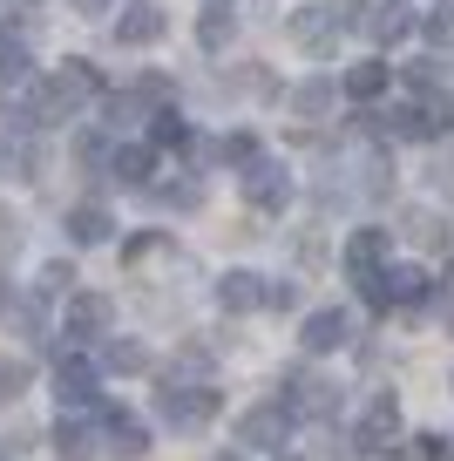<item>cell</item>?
Instances as JSON below:
<instances>
[{"label": "cell", "instance_id": "24", "mask_svg": "<svg viewBox=\"0 0 454 461\" xmlns=\"http://www.w3.org/2000/svg\"><path fill=\"white\" fill-rule=\"evenodd\" d=\"M28 387H34V366L14 360V353H0V407H14Z\"/></svg>", "mask_w": 454, "mask_h": 461}, {"label": "cell", "instance_id": "7", "mask_svg": "<svg viewBox=\"0 0 454 461\" xmlns=\"http://www.w3.org/2000/svg\"><path fill=\"white\" fill-rule=\"evenodd\" d=\"M394 441H400V401L380 393V401L359 414V428H353V455H386Z\"/></svg>", "mask_w": 454, "mask_h": 461}, {"label": "cell", "instance_id": "2", "mask_svg": "<svg viewBox=\"0 0 454 461\" xmlns=\"http://www.w3.org/2000/svg\"><path fill=\"white\" fill-rule=\"evenodd\" d=\"M285 34H292V48H305V55H340V34H346V14L340 7H326V0H313V7H298V14H285Z\"/></svg>", "mask_w": 454, "mask_h": 461}, {"label": "cell", "instance_id": "29", "mask_svg": "<svg viewBox=\"0 0 454 461\" xmlns=\"http://www.w3.org/2000/svg\"><path fill=\"white\" fill-rule=\"evenodd\" d=\"M217 163H231V170H251V163H258V143H251L244 130H231L224 143H217Z\"/></svg>", "mask_w": 454, "mask_h": 461}, {"label": "cell", "instance_id": "17", "mask_svg": "<svg viewBox=\"0 0 454 461\" xmlns=\"http://www.w3.org/2000/svg\"><path fill=\"white\" fill-rule=\"evenodd\" d=\"M400 238H407V245H421V251H448V224H440L434 211H421V203H407V211H400Z\"/></svg>", "mask_w": 454, "mask_h": 461}, {"label": "cell", "instance_id": "36", "mask_svg": "<svg viewBox=\"0 0 454 461\" xmlns=\"http://www.w3.org/2000/svg\"><path fill=\"white\" fill-rule=\"evenodd\" d=\"M150 251H157V230H142V238H129V245H123V258H150Z\"/></svg>", "mask_w": 454, "mask_h": 461}, {"label": "cell", "instance_id": "12", "mask_svg": "<svg viewBox=\"0 0 454 461\" xmlns=\"http://www.w3.org/2000/svg\"><path fill=\"white\" fill-rule=\"evenodd\" d=\"M244 197H251L258 211H285V197H292V170H285V163H265V157H258L251 170H244Z\"/></svg>", "mask_w": 454, "mask_h": 461}, {"label": "cell", "instance_id": "16", "mask_svg": "<svg viewBox=\"0 0 454 461\" xmlns=\"http://www.w3.org/2000/svg\"><path fill=\"white\" fill-rule=\"evenodd\" d=\"M109 230H115V217L102 211L95 197H88V203H75V211H68V245H109Z\"/></svg>", "mask_w": 454, "mask_h": 461}, {"label": "cell", "instance_id": "20", "mask_svg": "<svg viewBox=\"0 0 454 461\" xmlns=\"http://www.w3.org/2000/svg\"><path fill=\"white\" fill-rule=\"evenodd\" d=\"M55 455H61V461H88V455H95V420L61 414V420H55Z\"/></svg>", "mask_w": 454, "mask_h": 461}, {"label": "cell", "instance_id": "34", "mask_svg": "<svg viewBox=\"0 0 454 461\" xmlns=\"http://www.w3.org/2000/svg\"><path fill=\"white\" fill-rule=\"evenodd\" d=\"M102 115H109V130H123L129 115H136V102H129V95H109V102H102Z\"/></svg>", "mask_w": 454, "mask_h": 461}, {"label": "cell", "instance_id": "40", "mask_svg": "<svg viewBox=\"0 0 454 461\" xmlns=\"http://www.w3.org/2000/svg\"><path fill=\"white\" fill-rule=\"evenodd\" d=\"M278 461H298V455H278Z\"/></svg>", "mask_w": 454, "mask_h": 461}, {"label": "cell", "instance_id": "6", "mask_svg": "<svg viewBox=\"0 0 454 461\" xmlns=\"http://www.w3.org/2000/svg\"><path fill=\"white\" fill-rule=\"evenodd\" d=\"M386 251H394V230H380V224H359L353 238H346L340 265H346V278H353V285H367V278L386 265Z\"/></svg>", "mask_w": 454, "mask_h": 461}, {"label": "cell", "instance_id": "27", "mask_svg": "<svg viewBox=\"0 0 454 461\" xmlns=\"http://www.w3.org/2000/svg\"><path fill=\"white\" fill-rule=\"evenodd\" d=\"M102 366H109V374H142L150 353H142L136 339H109V346H102Z\"/></svg>", "mask_w": 454, "mask_h": 461}, {"label": "cell", "instance_id": "9", "mask_svg": "<svg viewBox=\"0 0 454 461\" xmlns=\"http://www.w3.org/2000/svg\"><path fill=\"white\" fill-rule=\"evenodd\" d=\"M285 434H292V414H285L278 401L238 414V447H285Z\"/></svg>", "mask_w": 454, "mask_h": 461}, {"label": "cell", "instance_id": "10", "mask_svg": "<svg viewBox=\"0 0 454 461\" xmlns=\"http://www.w3.org/2000/svg\"><path fill=\"white\" fill-rule=\"evenodd\" d=\"M55 401H61V414L95 407V366L75 360V353H61V366H55Z\"/></svg>", "mask_w": 454, "mask_h": 461}, {"label": "cell", "instance_id": "39", "mask_svg": "<svg viewBox=\"0 0 454 461\" xmlns=\"http://www.w3.org/2000/svg\"><path fill=\"white\" fill-rule=\"evenodd\" d=\"M217 461H244V455H217Z\"/></svg>", "mask_w": 454, "mask_h": 461}, {"label": "cell", "instance_id": "18", "mask_svg": "<svg viewBox=\"0 0 454 461\" xmlns=\"http://www.w3.org/2000/svg\"><path fill=\"white\" fill-rule=\"evenodd\" d=\"M332 102H340V82H332V75H313V82L292 88V115H298V122H319Z\"/></svg>", "mask_w": 454, "mask_h": 461}, {"label": "cell", "instance_id": "22", "mask_svg": "<svg viewBox=\"0 0 454 461\" xmlns=\"http://www.w3.org/2000/svg\"><path fill=\"white\" fill-rule=\"evenodd\" d=\"M0 319H7V332H21V339H41V332H48L41 299H34V292H28V299H7V305H0Z\"/></svg>", "mask_w": 454, "mask_h": 461}, {"label": "cell", "instance_id": "15", "mask_svg": "<svg viewBox=\"0 0 454 461\" xmlns=\"http://www.w3.org/2000/svg\"><path fill=\"white\" fill-rule=\"evenodd\" d=\"M217 305H224V312H258V305H265V278L258 272H224L217 278Z\"/></svg>", "mask_w": 454, "mask_h": 461}, {"label": "cell", "instance_id": "14", "mask_svg": "<svg viewBox=\"0 0 454 461\" xmlns=\"http://www.w3.org/2000/svg\"><path fill=\"white\" fill-rule=\"evenodd\" d=\"M163 34H170V21H163L157 7H142V0L129 7L123 21H115V41H123V48H157Z\"/></svg>", "mask_w": 454, "mask_h": 461}, {"label": "cell", "instance_id": "1", "mask_svg": "<svg viewBox=\"0 0 454 461\" xmlns=\"http://www.w3.org/2000/svg\"><path fill=\"white\" fill-rule=\"evenodd\" d=\"M88 95H102V75L95 61H61L48 82H34V102H41V122H75Z\"/></svg>", "mask_w": 454, "mask_h": 461}, {"label": "cell", "instance_id": "3", "mask_svg": "<svg viewBox=\"0 0 454 461\" xmlns=\"http://www.w3.org/2000/svg\"><path fill=\"white\" fill-rule=\"evenodd\" d=\"M278 407H285L292 420H326L332 407H340V387H332V380H319V374H305V366H285Z\"/></svg>", "mask_w": 454, "mask_h": 461}, {"label": "cell", "instance_id": "4", "mask_svg": "<svg viewBox=\"0 0 454 461\" xmlns=\"http://www.w3.org/2000/svg\"><path fill=\"white\" fill-rule=\"evenodd\" d=\"M157 414H163V428L197 434V428H211V420H217V387H170V380H163Z\"/></svg>", "mask_w": 454, "mask_h": 461}, {"label": "cell", "instance_id": "23", "mask_svg": "<svg viewBox=\"0 0 454 461\" xmlns=\"http://www.w3.org/2000/svg\"><path fill=\"white\" fill-rule=\"evenodd\" d=\"M109 170L123 176V184H150V170H157V149H150V143H123Z\"/></svg>", "mask_w": 454, "mask_h": 461}, {"label": "cell", "instance_id": "21", "mask_svg": "<svg viewBox=\"0 0 454 461\" xmlns=\"http://www.w3.org/2000/svg\"><path fill=\"white\" fill-rule=\"evenodd\" d=\"M386 82H394V68H386V61H353L340 88H346L353 102H380V95H386Z\"/></svg>", "mask_w": 454, "mask_h": 461}, {"label": "cell", "instance_id": "35", "mask_svg": "<svg viewBox=\"0 0 454 461\" xmlns=\"http://www.w3.org/2000/svg\"><path fill=\"white\" fill-rule=\"evenodd\" d=\"M427 305H434V319L454 332V299H448V292H427Z\"/></svg>", "mask_w": 454, "mask_h": 461}, {"label": "cell", "instance_id": "33", "mask_svg": "<svg viewBox=\"0 0 454 461\" xmlns=\"http://www.w3.org/2000/svg\"><path fill=\"white\" fill-rule=\"evenodd\" d=\"M265 305H271V312H285V305H298V285H285V278H265Z\"/></svg>", "mask_w": 454, "mask_h": 461}, {"label": "cell", "instance_id": "38", "mask_svg": "<svg viewBox=\"0 0 454 461\" xmlns=\"http://www.w3.org/2000/svg\"><path fill=\"white\" fill-rule=\"evenodd\" d=\"M0 305H7V278H0Z\"/></svg>", "mask_w": 454, "mask_h": 461}, {"label": "cell", "instance_id": "32", "mask_svg": "<svg viewBox=\"0 0 454 461\" xmlns=\"http://www.w3.org/2000/svg\"><path fill=\"white\" fill-rule=\"evenodd\" d=\"M427 136H454V95H440V88H434V102H427Z\"/></svg>", "mask_w": 454, "mask_h": 461}, {"label": "cell", "instance_id": "30", "mask_svg": "<svg viewBox=\"0 0 454 461\" xmlns=\"http://www.w3.org/2000/svg\"><path fill=\"white\" fill-rule=\"evenodd\" d=\"M400 82H407V88H427V95H434V88H440V61H434V55H413L407 68H400Z\"/></svg>", "mask_w": 454, "mask_h": 461}, {"label": "cell", "instance_id": "25", "mask_svg": "<svg viewBox=\"0 0 454 461\" xmlns=\"http://www.w3.org/2000/svg\"><path fill=\"white\" fill-rule=\"evenodd\" d=\"M190 143V122L177 109H163V115H150V149H184Z\"/></svg>", "mask_w": 454, "mask_h": 461}, {"label": "cell", "instance_id": "28", "mask_svg": "<svg viewBox=\"0 0 454 461\" xmlns=\"http://www.w3.org/2000/svg\"><path fill=\"white\" fill-rule=\"evenodd\" d=\"M157 203L163 211H204V184H190V176L184 184H157Z\"/></svg>", "mask_w": 454, "mask_h": 461}, {"label": "cell", "instance_id": "26", "mask_svg": "<svg viewBox=\"0 0 454 461\" xmlns=\"http://www.w3.org/2000/svg\"><path fill=\"white\" fill-rule=\"evenodd\" d=\"M0 82H7V88H28L34 82V55L21 41H0Z\"/></svg>", "mask_w": 454, "mask_h": 461}, {"label": "cell", "instance_id": "5", "mask_svg": "<svg viewBox=\"0 0 454 461\" xmlns=\"http://www.w3.org/2000/svg\"><path fill=\"white\" fill-rule=\"evenodd\" d=\"M109 299L102 292H68V312H61V339H68V353H82V346L109 339Z\"/></svg>", "mask_w": 454, "mask_h": 461}, {"label": "cell", "instance_id": "31", "mask_svg": "<svg viewBox=\"0 0 454 461\" xmlns=\"http://www.w3.org/2000/svg\"><path fill=\"white\" fill-rule=\"evenodd\" d=\"M55 292H75V265H68V258H55V265H48V272H41V285H34V299H55Z\"/></svg>", "mask_w": 454, "mask_h": 461}, {"label": "cell", "instance_id": "13", "mask_svg": "<svg viewBox=\"0 0 454 461\" xmlns=\"http://www.w3.org/2000/svg\"><path fill=\"white\" fill-rule=\"evenodd\" d=\"M102 441H109V461H142L150 455V434H142L136 414H102Z\"/></svg>", "mask_w": 454, "mask_h": 461}, {"label": "cell", "instance_id": "37", "mask_svg": "<svg viewBox=\"0 0 454 461\" xmlns=\"http://www.w3.org/2000/svg\"><path fill=\"white\" fill-rule=\"evenodd\" d=\"M75 7H82V14H102V7H109V0H75Z\"/></svg>", "mask_w": 454, "mask_h": 461}, {"label": "cell", "instance_id": "19", "mask_svg": "<svg viewBox=\"0 0 454 461\" xmlns=\"http://www.w3.org/2000/svg\"><path fill=\"white\" fill-rule=\"evenodd\" d=\"M231 34H238V14H231V0H211V7H204V21H197V48H204V55H224Z\"/></svg>", "mask_w": 454, "mask_h": 461}, {"label": "cell", "instance_id": "8", "mask_svg": "<svg viewBox=\"0 0 454 461\" xmlns=\"http://www.w3.org/2000/svg\"><path fill=\"white\" fill-rule=\"evenodd\" d=\"M359 28H367V41H407L413 28H421V21H413V7L407 0H367V7H359Z\"/></svg>", "mask_w": 454, "mask_h": 461}, {"label": "cell", "instance_id": "11", "mask_svg": "<svg viewBox=\"0 0 454 461\" xmlns=\"http://www.w3.org/2000/svg\"><path fill=\"white\" fill-rule=\"evenodd\" d=\"M346 339H353V319H346L340 305H326V312H305V326H298V346H305V353H340Z\"/></svg>", "mask_w": 454, "mask_h": 461}]
</instances>
